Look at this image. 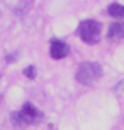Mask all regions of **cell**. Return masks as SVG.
<instances>
[{
    "mask_svg": "<svg viewBox=\"0 0 124 130\" xmlns=\"http://www.w3.org/2000/svg\"><path fill=\"white\" fill-rule=\"evenodd\" d=\"M102 76V67L97 62H83L76 70V81L81 84H92Z\"/></svg>",
    "mask_w": 124,
    "mask_h": 130,
    "instance_id": "2",
    "label": "cell"
},
{
    "mask_svg": "<svg viewBox=\"0 0 124 130\" xmlns=\"http://www.w3.org/2000/svg\"><path fill=\"white\" fill-rule=\"evenodd\" d=\"M100 30H102L100 22L94 21V19H84V21H81L80 25H78L80 38L84 43H88V44L99 43V40H100Z\"/></svg>",
    "mask_w": 124,
    "mask_h": 130,
    "instance_id": "1",
    "label": "cell"
},
{
    "mask_svg": "<svg viewBox=\"0 0 124 130\" xmlns=\"http://www.w3.org/2000/svg\"><path fill=\"white\" fill-rule=\"evenodd\" d=\"M115 92H116V95H122L124 94V79L118 83V86L115 87Z\"/></svg>",
    "mask_w": 124,
    "mask_h": 130,
    "instance_id": "9",
    "label": "cell"
},
{
    "mask_svg": "<svg viewBox=\"0 0 124 130\" xmlns=\"http://www.w3.org/2000/svg\"><path fill=\"white\" fill-rule=\"evenodd\" d=\"M108 38L110 40H119L124 38V25L121 22H113L108 29Z\"/></svg>",
    "mask_w": 124,
    "mask_h": 130,
    "instance_id": "5",
    "label": "cell"
},
{
    "mask_svg": "<svg viewBox=\"0 0 124 130\" xmlns=\"http://www.w3.org/2000/svg\"><path fill=\"white\" fill-rule=\"evenodd\" d=\"M70 53V48L67 43L64 41H59V40H53L51 41V46H49V54L54 60H59V59H64L65 56H68Z\"/></svg>",
    "mask_w": 124,
    "mask_h": 130,
    "instance_id": "4",
    "label": "cell"
},
{
    "mask_svg": "<svg viewBox=\"0 0 124 130\" xmlns=\"http://www.w3.org/2000/svg\"><path fill=\"white\" fill-rule=\"evenodd\" d=\"M122 25H124V24H122Z\"/></svg>",
    "mask_w": 124,
    "mask_h": 130,
    "instance_id": "11",
    "label": "cell"
},
{
    "mask_svg": "<svg viewBox=\"0 0 124 130\" xmlns=\"http://www.w3.org/2000/svg\"><path fill=\"white\" fill-rule=\"evenodd\" d=\"M19 113H21V116L24 118V121L27 122V125L37 124V122H40L43 119V113L37 106L32 105V103H25V105L19 109Z\"/></svg>",
    "mask_w": 124,
    "mask_h": 130,
    "instance_id": "3",
    "label": "cell"
},
{
    "mask_svg": "<svg viewBox=\"0 0 124 130\" xmlns=\"http://www.w3.org/2000/svg\"><path fill=\"white\" fill-rule=\"evenodd\" d=\"M24 75L27 76V78H30V79H32V78H35V68L32 67V65H29V67L24 70Z\"/></svg>",
    "mask_w": 124,
    "mask_h": 130,
    "instance_id": "8",
    "label": "cell"
},
{
    "mask_svg": "<svg viewBox=\"0 0 124 130\" xmlns=\"http://www.w3.org/2000/svg\"><path fill=\"white\" fill-rule=\"evenodd\" d=\"M108 14L115 18V19H121L124 18V5H119V3H112L108 6Z\"/></svg>",
    "mask_w": 124,
    "mask_h": 130,
    "instance_id": "6",
    "label": "cell"
},
{
    "mask_svg": "<svg viewBox=\"0 0 124 130\" xmlns=\"http://www.w3.org/2000/svg\"><path fill=\"white\" fill-rule=\"evenodd\" d=\"M10 118H11V122H13V125H15V127H18V128H24V127H27V122L24 121V118L21 116V113H19V111L11 113V114H10Z\"/></svg>",
    "mask_w": 124,
    "mask_h": 130,
    "instance_id": "7",
    "label": "cell"
},
{
    "mask_svg": "<svg viewBox=\"0 0 124 130\" xmlns=\"http://www.w3.org/2000/svg\"><path fill=\"white\" fill-rule=\"evenodd\" d=\"M16 57H18V53H15V54H8L5 59H6V62H8V63H13V62H16Z\"/></svg>",
    "mask_w": 124,
    "mask_h": 130,
    "instance_id": "10",
    "label": "cell"
}]
</instances>
